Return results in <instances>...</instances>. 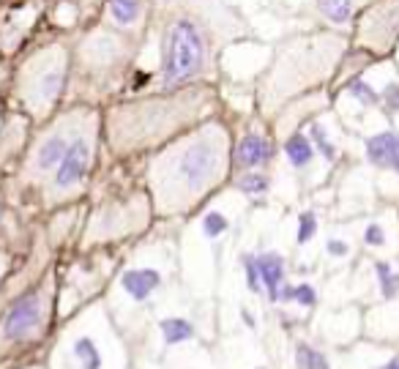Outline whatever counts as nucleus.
<instances>
[{"instance_id":"20e7f679","label":"nucleus","mask_w":399,"mask_h":369,"mask_svg":"<svg viewBox=\"0 0 399 369\" xmlns=\"http://www.w3.org/2000/svg\"><path fill=\"white\" fill-rule=\"evenodd\" d=\"M143 52V30H123L99 19L72 41L69 90L80 99L112 93L134 69Z\"/></svg>"},{"instance_id":"7c9ffc66","label":"nucleus","mask_w":399,"mask_h":369,"mask_svg":"<svg viewBox=\"0 0 399 369\" xmlns=\"http://www.w3.org/2000/svg\"><path fill=\"white\" fill-rule=\"evenodd\" d=\"M364 241H367V246H383L386 243V230L380 224H369L364 230Z\"/></svg>"},{"instance_id":"f704fd0d","label":"nucleus","mask_w":399,"mask_h":369,"mask_svg":"<svg viewBox=\"0 0 399 369\" xmlns=\"http://www.w3.org/2000/svg\"><path fill=\"white\" fill-rule=\"evenodd\" d=\"M8 266H11V263H8V255L0 249V285H3V279H6V274H8Z\"/></svg>"},{"instance_id":"58836bf2","label":"nucleus","mask_w":399,"mask_h":369,"mask_svg":"<svg viewBox=\"0 0 399 369\" xmlns=\"http://www.w3.org/2000/svg\"><path fill=\"white\" fill-rule=\"evenodd\" d=\"M380 369H399V359H391L386 367H380Z\"/></svg>"},{"instance_id":"473e14b6","label":"nucleus","mask_w":399,"mask_h":369,"mask_svg":"<svg viewBox=\"0 0 399 369\" xmlns=\"http://www.w3.org/2000/svg\"><path fill=\"white\" fill-rule=\"evenodd\" d=\"M132 74H134V79H132V90H140L143 85H148L151 79H154V74H145V72H134L132 69Z\"/></svg>"},{"instance_id":"a211bd4d","label":"nucleus","mask_w":399,"mask_h":369,"mask_svg":"<svg viewBox=\"0 0 399 369\" xmlns=\"http://www.w3.org/2000/svg\"><path fill=\"white\" fill-rule=\"evenodd\" d=\"M159 328L167 345H178V342H186L194 337V326L183 317H167V320H161Z\"/></svg>"},{"instance_id":"2f4dec72","label":"nucleus","mask_w":399,"mask_h":369,"mask_svg":"<svg viewBox=\"0 0 399 369\" xmlns=\"http://www.w3.org/2000/svg\"><path fill=\"white\" fill-rule=\"evenodd\" d=\"M325 249H328V255H334V257H345V255L350 252V246H347L345 241H336V238H331V241L325 243Z\"/></svg>"},{"instance_id":"ddd939ff","label":"nucleus","mask_w":399,"mask_h":369,"mask_svg":"<svg viewBox=\"0 0 399 369\" xmlns=\"http://www.w3.org/2000/svg\"><path fill=\"white\" fill-rule=\"evenodd\" d=\"M161 285V274L154 268H132L121 277V288L134 301H145Z\"/></svg>"},{"instance_id":"4c0bfd02","label":"nucleus","mask_w":399,"mask_h":369,"mask_svg":"<svg viewBox=\"0 0 399 369\" xmlns=\"http://www.w3.org/2000/svg\"><path fill=\"white\" fill-rule=\"evenodd\" d=\"M241 317H243V323H246L249 328H254V317H252L249 312H241Z\"/></svg>"},{"instance_id":"f3484780","label":"nucleus","mask_w":399,"mask_h":369,"mask_svg":"<svg viewBox=\"0 0 399 369\" xmlns=\"http://www.w3.org/2000/svg\"><path fill=\"white\" fill-rule=\"evenodd\" d=\"M285 156L293 167H307L312 159H315V146L309 143L307 134L301 132H293L287 140H285Z\"/></svg>"},{"instance_id":"bb28decb","label":"nucleus","mask_w":399,"mask_h":369,"mask_svg":"<svg viewBox=\"0 0 399 369\" xmlns=\"http://www.w3.org/2000/svg\"><path fill=\"white\" fill-rule=\"evenodd\" d=\"M243 274H246V288L252 293H260L263 285H260V268H257V257L254 255H246L243 257Z\"/></svg>"},{"instance_id":"f03ea898","label":"nucleus","mask_w":399,"mask_h":369,"mask_svg":"<svg viewBox=\"0 0 399 369\" xmlns=\"http://www.w3.org/2000/svg\"><path fill=\"white\" fill-rule=\"evenodd\" d=\"M230 164V134L222 123H205L151 164V186L164 211L192 208L211 192Z\"/></svg>"},{"instance_id":"e433bc0d","label":"nucleus","mask_w":399,"mask_h":369,"mask_svg":"<svg viewBox=\"0 0 399 369\" xmlns=\"http://www.w3.org/2000/svg\"><path fill=\"white\" fill-rule=\"evenodd\" d=\"M389 167H394L399 172V134H397V146H394V153H391V164Z\"/></svg>"},{"instance_id":"cd10ccee","label":"nucleus","mask_w":399,"mask_h":369,"mask_svg":"<svg viewBox=\"0 0 399 369\" xmlns=\"http://www.w3.org/2000/svg\"><path fill=\"white\" fill-rule=\"evenodd\" d=\"M315 232H318V217L312 214V211H307V214H301V219H298V243H307V241H312L315 238Z\"/></svg>"},{"instance_id":"423d86ee","label":"nucleus","mask_w":399,"mask_h":369,"mask_svg":"<svg viewBox=\"0 0 399 369\" xmlns=\"http://www.w3.org/2000/svg\"><path fill=\"white\" fill-rule=\"evenodd\" d=\"M345 47L347 39L334 30H320V33L293 39L276 52V61L265 74L263 88L274 96H290L304 88L320 85L331 77Z\"/></svg>"},{"instance_id":"7ed1b4c3","label":"nucleus","mask_w":399,"mask_h":369,"mask_svg":"<svg viewBox=\"0 0 399 369\" xmlns=\"http://www.w3.org/2000/svg\"><path fill=\"white\" fill-rule=\"evenodd\" d=\"M211 101H214V90L205 82L118 101L107 112L110 146L123 153V150L161 143L178 134V129L194 123Z\"/></svg>"},{"instance_id":"9d476101","label":"nucleus","mask_w":399,"mask_h":369,"mask_svg":"<svg viewBox=\"0 0 399 369\" xmlns=\"http://www.w3.org/2000/svg\"><path fill=\"white\" fill-rule=\"evenodd\" d=\"M399 41V0L372 3L356 28V44L375 58H386L397 50Z\"/></svg>"},{"instance_id":"b1692460","label":"nucleus","mask_w":399,"mask_h":369,"mask_svg":"<svg viewBox=\"0 0 399 369\" xmlns=\"http://www.w3.org/2000/svg\"><path fill=\"white\" fill-rule=\"evenodd\" d=\"M298 367L301 369H328V359L320 353V350H312L307 345H298Z\"/></svg>"},{"instance_id":"c756f323","label":"nucleus","mask_w":399,"mask_h":369,"mask_svg":"<svg viewBox=\"0 0 399 369\" xmlns=\"http://www.w3.org/2000/svg\"><path fill=\"white\" fill-rule=\"evenodd\" d=\"M293 301H298L301 306H315L318 303V293H315V288L312 285H298V288H293Z\"/></svg>"},{"instance_id":"2eb2a0df","label":"nucleus","mask_w":399,"mask_h":369,"mask_svg":"<svg viewBox=\"0 0 399 369\" xmlns=\"http://www.w3.org/2000/svg\"><path fill=\"white\" fill-rule=\"evenodd\" d=\"M318 11L328 25L345 28L356 17V0H318Z\"/></svg>"},{"instance_id":"4be33fe9","label":"nucleus","mask_w":399,"mask_h":369,"mask_svg":"<svg viewBox=\"0 0 399 369\" xmlns=\"http://www.w3.org/2000/svg\"><path fill=\"white\" fill-rule=\"evenodd\" d=\"M236 186H238L243 195H249V197H252V195H265V192H268V178H265L263 172H249V170H246L238 181H236Z\"/></svg>"},{"instance_id":"9b49d317","label":"nucleus","mask_w":399,"mask_h":369,"mask_svg":"<svg viewBox=\"0 0 399 369\" xmlns=\"http://www.w3.org/2000/svg\"><path fill=\"white\" fill-rule=\"evenodd\" d=\"M151 0H104V19L123 30H140L148 25Z\"/></svg>"},{"instance_id":"c85d7f7f","label":"nucleus","mask_w":399,"mask_h":369,"mask_svg":"<svg viewBox=\"0 0 399 369\" xmlns=\"http://www.w3.org/2000/svg\"><path fill=\"white\" fill-rule=\"evenodd\" d=\"M380 104H383V110H386L389 115L399 112V82H389V85L383 88V93H380Z\"/></svg>"},{"instance_id":"5701e85b","label":"nucleus","mask_w":399,"mask_h":369,"mask_svg":"<svg viewBox=\"0 0 399 369\" xmlns=\"http://www.w3.org/2000/svg\"><path fill=\"white\" fill-rule=\"evenodd\" d=\"M230 230V221L227 217H222L219 211H208L205 217H203V232H205V238H219L222 232H227Z\"/></svg>"},{"instance_id":"6ab92c4d","label":"nucleus","mask_w":399,"mask_h":369,"mask_svg":"<svg viewBox=\"0 0 399 369\" xmlns=\"http://www.w3.org/2000/svg\"><path fill=\"white\" fill-rule=\"evenodd\" d=\"M347 93H350L353 99H358L364 107H375V104H380V93H378L367 79H361V77H356V79L347 82Z\"/></svg>"},{"instance_id":"a878e982","label":"nucleus","mask_w":399,"mask_h":369,"mask_svg":"<svg viewBox=\"0 0 399 369\" xmlns=\"http://www.w3.org/2000/svg\"><path fill=\"white\" fill-rule=\"evenodd\" d=\"M309 134H312V140H315V153H323L325 161H334L336 150H334V146H331V140L325 137L323 126H320V123H312V126H309Z\"/></svg>"},{"instance_id":"dca6fc26","label":"nucleus","mask_w":399,"mask_h":369,"mask_svg":"<svg viewBox=\"0 0 399 369\" xmlns=\"http://www.w3.org/2000/svg\"><path fill=\"white\" fill-rule=\"evenodd\" d=\"M394 146H397V132H380V134H375V137L367 140V159L375 167H389Z\"/></svg>"},{"instance_id":"aec40b11","label":"nucleus","mask_w":399,"mask_h":369,"mask_svg":"<svg viewBox=\"0 0 399 369\" xmlns=\"http://www.w3.org/2000/svg\"><path fill=\"white\" fill-rule=\"evenodd\" d=\"M74 356L82 361V369H101V356H99L93 339H88V337H80L74 342Z\"/></svg>"},{"instance_id":"0eeeda50","label":"nucleus","mask_w":399,"mask_h":369,"mask_svg":"<svg viewBox=\"0 0 399 369\" xmlns=\"http://www.w3.org/2000/svg\"><path fill=\"white\" fill-rule=\"evenodd\" d=\"M90 115V107H72L66 112H61L33 143L25 167H22V178L25 181H44L55 172V167L61 164L63 153L69 143L74 140V134L80 132V126L85 123V118Z\"/></svg>"},{"instance_id":"4468645a","label":"nucleus","mask_w":399,"mask_h":369,"mask_svg":"<svg viewBox=\"0 0 399 369\" xmlns=\"http://www.w3.org/2000/svg\"><path fill=\"white\" fill-rule=\"evenodd\" d=\"M257 268H260V285L265 288V293L271 301H276L279 285L285 279V260L279 252H265L257 257Z\"/></svg>"},{"instance_id":"6e6552de","label":"nucleus","mask_w":399,"mask_h":369,"mask_svg":"<svg viewBox=\"0 0 399 369\" xmlns=\"http://www.w3.org/2000/svg\"><path fill=\"white\" fill-rule=\"evenodd\" d=\"M96 112L90 110V115L85 118V123L80 126V132L74 134V140L69 143L61 164L55 167V172L47 181V197L52 203L74 195L85 183L90 167H93V150H96Z\"/></svg>"},{"instance_id":"f257e3e1","label":"nucleus","mask_w":399,"mask_h":369,"mask_svg":"<svg viewBox=\"0 0 399 369\" xmlns=\"http://www.w3.org/2000/svg\"><path fill=\"white\" fill-rule=\"evenodd\" d=\"M148 25L156 30L161 90L211 79L222 50L249 36L246 19L227 0H151Z\"/></svg>"},{"instance_id":"39448f33","label":"nucleus","mask_w":399,"mask_h":369,"mask_svg":"<svg viewBox=\"0 0 399 369\" xmlns=\"http://www.w3.org/2000/svg\"><path fill=\"white\" fill-rule=\"evenodd\" d=\"M72 33L39 39L25 44L19 55L11 61L8 88L22 112L41 121L55 112L61 99L69 93L72 72Z\"/></svg>"},{"instance_id":"ea45409f","label":"nucleus","mask_w":399,"mask_h":369,"mask_svg":"<svg viewBox=\"0 0 399 369\" xmlns=\"http://www.w3.org/2000/svg\"><path fill=\"white\" fill-rule=\"evenodd\" d=\"M0 224H3V206H0Z\"/></svg>"},{"instance_id":"393cba45","label":"nucleus","mask_w":399,"mask_h":369,"mask_svg":"<svg viewBox=\"0 0 399 369\" xmlns=\"http://www.w3.org/2000/svg\"><path fill=\"white\" fill-rule=\"evenodd\" d=\"M39 3H47V6H72L77 11V17H88L99 8H104V0H39Z\"/></svg>"},{"instance_id":"f8f14e48","label":"nucleus","mask_w":399,"mask_h":369,"mask_svg":"<svg viewBox=\"0 0 399 369\" xmlns=\"http://www.w3.org/2000/svg\"><path fill=\"white\" fill-rule=\"evenodd\" d=\"M271 159H274L271 140H265V137L257 134V132L243 134L241 143L236 146V156H233L236 167H241L243 172H246V170H254V167H263V164H268Z\"/></svg>"},{"instance_id":"1a4fd4ad","label":"nucleus","mask_w":399,"mask_h":369,"mask_svg":"<svg viewBox=\"0 0 399 369\" xmlns=\"http://www.w3.org/2000/svg\"><path fill=\"white\" fill-rule=\"evenodd\" d=\"M50 312V288L47 285H36L33 290L22 293L3 315L0 320V345H22L28 339H33Z\"/></svg>"},{"instance_id":"72a5a7b5","label":"nucleus","mask_w":399,"mask_h":369,"mask_svg":"<svg viewBox=\"0 0 399 369\" xmlns=\"http://www.w3.org/2000/svg\"><path fill=\"white\" fill-rule=\"evenodd\" d=\"M8 74H11V61H6V58L0 55V90L8 85Z\"/></svg>"},{"instance_id":"412c9836","label":"nucleus","mask_w":399,"mask_h":369,"mask_svg":"<svg viewBox=\"0 0 399 369\" xmlns=\"http://www.w3.org/2000/svg\"><path fill=\"white\" fill-rule=\"evenodd\" d=\"M375 274H378V282H380V293L383 298H394L399 293V274L391 271L389 263H375Z\"/></svg>"},{"instance_id":"c9c22d12","label":"nucleus","mask_w":399,"mask_h":369,"mask_svg":"<svg viewBox=\"0 0 399 369\" xmlns=\"http://www.w3.org/2000/svg\"><path fill=\"white\" fill-rule=\"evenodd\" d=\"M276 301H293V288H290V285H279Z\"/></svg>"}]
</instances>
